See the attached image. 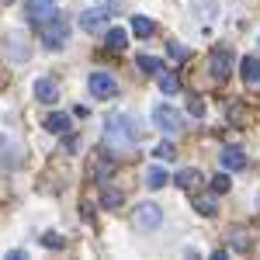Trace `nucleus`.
Masks as SVG:
<instances>
[{
	"instance_id": "nucleus-1",
	"label": "nucleus",
	"mask_w": 260,
	"mask_h": 260,
	"mask_svg": "<svg viewBox=\"0 0 260 260\" xmlns=\"http://www.w3.org/2000/svg\"><path fill=\"white\" fill-rule=\"evenodd\" d=\"M139 139H142V125H136L128 115H111V118H104V146H108V149L125 153V149H132Z\"/></svg>"
},
{
	"instance_id": "nucleus-2",
	"label": "nucleus",
	"mask_w": 260,
	"mask_h": 260,
	"mask_svg": "<svg viewBox=\"0 0 260 260\" xmlns=\"http://www.w3.org/2000/svg\"><path fill=\"white\" fill-rule=\"evenodd\" d=\"M132 222H136V229H139V233H156V229L163 225V212H160V205H156V201H142Z\"/></svg>"
},
{
	"instance_id": "nucleus-3",
	"label": "nucleus",
	"mask_w": 260,
	"mask_h": 260,
	"mask_svg": "<svg viewBox=\"0 0 260 260\" xmlns=\"http://www.w3.org/2000/svg\"><path fill=\"white\" fill-rule=\"evenodd\" d=\"M153 125H156L160 132H167V136H174V132H180V128H184V118H180L177 108L156 104V108H153Z\"/></svg>"
},
{
	"instance_id": "nucleus-4",
	"label": "nucleus",
	"mask_w": 260,
	"mask_h": 260,
	"mask_svg": "<svg viewBox=\"0 0 260 260\" xmlns=\"http://www.w3.org/2000/svg\"><path fill=\"white\" fill-rule=\"evenodd\" d=\"M42 42H45V49H62L66 45V18L62 14H56L52 21L42 24Z\"/></svg>"
},
{
	"instance_id": "nucleus-5",
	"label": "nucleus",
	"mask_w": 260,
	"mask_h": 260,
	"mask_svg": "<svg viewBox=\"0 0 260 260\" xmlns=\"http://www.w3.org/2000/svg\"><path fill=\"white\" fill-rule=\"evenodd\" d=\"M87 90L94 94L98 101H108V98H115L118 94V80L111 77V73H90V80H87Z\"/></svg>"
},
{
	"instance_id": "nucleus-6",
	"label": "nucleus",
	"mask_w": 260,
	"mask_h": 260,
	"mask_svg": "<svg viewBox=\"0 0 260 260\" xmlns=\"http://www.w3.org/2000/svg\"><path fill=\"white\" fill-rule=\"evenodd\" d=\"M56 14H59L56 0H31V4H28V21H31V24H39V28L45 24V21H52Z\"/></svg>"
},
{
	"instance_id": "nucleus-7",
	"label": "nucleus",
	"mask_w": 260,
	"mask_h": 260,
	"mask_svg": "<svg viewBox=\"0 0 260 260\" xmlns=\"http://www.w3.org/2000/svg\"><path fill=\"white\" fill-rule=\"evenodd\" d=\"M208 70H212V77L215 80H229V73H233V52L229 49H215L212 52V59H208Z\"/></svg>"
},
{
	"instance_id": "nucleus-8",
	"label": "nucleus",
	"mask_w": 260,
	"mask_h": 260,
	"mask_svg": "<svg viewBox=\"0 0 260 260\" xmlns=\"http://www.w3.org/2000/svg\"><path fill=\"white\" fill-rule=\"evenodd\" d=\"M108 18H111L108 7H90V11L80 14V28L83 31H104V28H108Z\"/></svg>"
},
{
	"instance_id": "nucleus-9",
	"label": "nucleus",
	"mask_w": 260,
	"mask_h": 260,
	"mask_svg": "<svg viewBox=\"0 0 260 260\" xmlns=\"http://www.w3.org/2000/svg\"><path fill=\"white\" fill-rule=\"evenodd\" d=\"M219 163H222V170H229V174H236V170H243V167H246V153H243L240 146H222V153H219Z\"/></svg>"
},
{
	"instance_id": "nucleus-10",
	"label": "nucleus",
	"mask_w": 260,
	"mask_h": 260,
	"mask_svg": "<svg viewBox=\"0 0 260 260\" xmlns=\"http://www.w3.org/2000/svg\"><path fill=\"white\" fill-rule=\"evenodd\" d=\"M35 98H39L42 104H56V101H59V83L52 80V77L35 80Z\"/></svg>"
},
{
	"instance_id": "nucleus-11",
	"label": "nucleus",
	"mask_w": 260,
	"mask_h": 260,
	"mask_svg": "<svg viewBox=\"0 0 260 260\" xmlns=\"http://www.w3.org/2000/svg\"><path fill=\"white\" fill-rule=\"evenodd\" d=\"M240 77H243L246 87H257V83H260V59H253V56L240 59Z\"/></svg>"
},
{
	"instance_id": "nucleus-12",
	"label": "nucleus",
	"mask_w": 260,
	"mask_h": 260,
	"mask_svg": "<svg viewBox=\"0 0 260 260\" xmlns=\"http://www.w3.org/2000/svg\"><path fill=\"white\" fill-rule=\"evenodd\" d=\"M45 128H49V132H56V136H66V132H70V115H62V111L45 115Z\"/></svg>"
},
{
	"instance_id": "nucleus-13",
	"label": "nucleus",
	"mask_w": 260,
	"mask_h": 260,
	"mask_svg": "<svg viewBox=\"0 0 260 260\" xmlns=\"http://www.w3.org/2000/svg\"><path fill=\"white\" fill-rule=\"evenodd\" d=\"M104 39H108V49L121 52V49L128 45V31H125V28H104Z\"/></svg>"
},
{
	"instance_id": "nucleus-14",
	"label": "nucleus",
	"mask_w": 260,
	"mask_h": 260,
	"mask_svg": "<svg viewBox=\"0 0 260 260\" xmlns=\"http://www.w3.org/2000/svg\"><path fill=\"white\" fill-rule=\"evenodd\" d=\"M156 77H160V90L167 94V98H174V94H180V80H177V73H167V70H160Z\"/></svg>"
},
{
	"instance_id": "nucleus-15",
	"label": "nucleus",
	"mask_w": 260,
	"mask_h": 260,
	"mask_svg": "<svg viewBox=\"0 0 260 260\" xmlns=\"http://www.w3.org/2000/svg\"><path fill=\"white\" fill-rule=\"evenodd\" d=\"M167 177H170V174H167L163 167H149V170H146V184H149L153 191H160L163 184H167Z\"/></svg>"
},
{
	"instance_id": "nucleus-16",
	"label": "nucleus",
	"mask_w": 260,
	"mask_h": 260,
	"mask_svg": "<svg viewBox=\"0 0 260 260\" xmlns=\"http://www.w3.org/2000/svg\"><path fill=\"white\" fill-rule=\"evenodd\" d=\"M177 184L184 187V191H194V187L201 184V174H198V170H191V167H187V170H180V174H177Z\"/></svg>"
},
{
	"instance_id": "nucleus-17",
	"label": "nucleus",
	"mask_w": 260,
	"mask_h": 260,
	"mask_svg": "<svg viewBox=\"0 0 260 260\" xmlns=\"http://www.w3.org/2000/svg\"><path fill=\"white\" fill-rule=\"evenodd\" d=\"M132 31H136L139 39H149V35L156 31V24H153L149 18H139V14H136V18H132Z\"/></svg>"
},
{
	"instance_id": "nucleus-18",
	"label": "nucleus",
	"mask_w": 260,
	"mask_h": 260,
	"mask_svg": "<svg viewBox=\"0 0 260 260\" xmlns=\"http://www.w3.org/2000/svg\"><path fill=\"white\" fill-rule=\"evenodd\" d=\"M153 156H156V160H167V163H170L174 156H177V146H174V142H167V139H163L160 146L153 149Z\"/></svg>"
},
{
	"instance_id": "nucleus-19",
	"label": "nucleus",
	"mask_w": 260,
	"mask_h": 260,
	"mask_svg": "<svg viewBox=\"0 0 260 260\" xmlns=\"http://www.w3.org/2000/svg\"><path fill=\"white\" fill-rule=\"evenodd\" d=\"M194 208H198L201 215H215V212H219V205H215V198H212V194H201V198L194 201Z\"/></svg>"
},
{
	"instance_id": "nucleus-20",
	"label": "nucleus",
	"mask_w": 260,
	"mask_h": 260,
	"mask_svg": "<svg viewBox=\"0 0 260 260\" xmlns=\"http://www.w3.org/2000/svg\"><path fill=\"white\" fill-rule=\"evenodd\" d=\"M139 70L142 73H160V59H156V56H139Z\"/></svg>"
},
{
	"instance_id": "nucleus-21",
	"label": "nucleus",
	"mask_w": 260,
	"mask_h": 260,
	"mask_svg": "<svg viewBox=\"0 0 260 260\" xmlns=\"http://www.w3.org/2000/svg\"><path fill=\"white\" fill-rule=\"evenodd\" d=\"M229 187H233V180H229V174H215V180H212V191H215V194H225Z\"/></svg>"
},
{
	"instance_id": "nucleus-22",
	"label": "nucleus",
	"mask_w": 260,
	"mask_h": 260,
	"mask_svg": "<svg viewBox=\"0 0 260 260\" xmlns=\"http://www.w3.org/2000/svg\"><path fill=\"white\" fill-rule=\"evenodd\" d=\"M101 205H104V208H121V191H108V194L101 198Z\"/></svg>"
},
{
	"instance_id": "nucleus-23",
	"label": "nucleus",
	"mask_w": 260,
	"mask_h": 260,
	"mask_svg": "<svg viewBox=\"0 0 260 260\" xmlns=\"http://www.w3.org/2000/svg\"><path fill=\"white\" fill-rule=\"evenodd\" d=\"M42 246H49V250H62V246H66V240H62V236H52V233H49V236H42Z\"/></svg>"
},
{
	"instance_id": "nucleus-24",
	"label": "nucleus",
	"mask_w": 260,
	"mask_h": 260,
	"mask_svg": "<svg viewBox=\"0 0 260 260\" xmlns=\"http://www.w3.org/2000/svg\"><path fill=\"white\" fill-rule=\"evenodd\" d=\"M187 111H191L194 118H201V115H205V104H201L198 98H191V104H187Z\"/></svg>"
},
{
	"instance_id": "nucleus-25",
	"label": "nucleus",
	"mask_w": 260,
	"mask_h": 260,
	"mask_svg": "<svg viewBox=\"0 0 260 260\" xmlns=\"http://www.w3.org/2000/svg\"><path fill=\"white\" fill-rule=\"evenodd\" d=\"M170 52H174V56H177V59H187V49H184V45H180V42H170Z\"/></svg>"
},
{
	"instance_id": "nucleus-26",
	"label": "nucleus",
	"mask_w": 260,
	"mask_h": 260,
	"mask_svg": "<svg viewBox=\"0 0 260 260\" xmlns=\"http://www.w3.org/2000/svg\"><path fill=\"white\" fill-rule=\"evenodd\" d=\"M198 11L201 18H212V0H198Z\"/></svg>"
},
{
	"instance_id": "nucleus-27",
	"label": "nucleus",
	"mask_w": 260,
	"mask_h": 260,
	"mask_svg": "<svg viewBox=\"0 0 260 260\" xmlns=\"http://www.w3.org/2000/svg\"><path fill=\"white\" fill-rule=\"evenodd\" d=\"M73 118H90V108H83V104H77V111H73Z\"/></svg>"
},
{
	"instance_id": "nucleus-28",
	"label": "nucleus",
	"mask_w": 260,
	"mask_h": 260,
	"mask_svg": "<svg viewBox=\"0 0 260 260\" xmlns=\"http://www.w3.org/2000/svg\"><path fill=\"white\" fill-rule=\"evenodd\" d=\"M0 146H4V136H0Z\"/></svg>"
}]
</instances>
